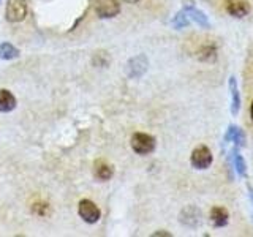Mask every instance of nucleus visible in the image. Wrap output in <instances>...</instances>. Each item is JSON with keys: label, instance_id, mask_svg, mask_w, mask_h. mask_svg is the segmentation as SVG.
<instances>
[{"label": "nucleus", "instance_id": "f257e3e1", "mask_svg": "<svg viewBox=\"0 0 253 237\" xmlns=\"http://www.w3.org/2000/svg\"><path fill=\"white\" fill-rule=\"evenodd\" d=\"M131 149L138 155H147L150 152H154L155 138L146 133H134L131 136Z\"/></svg>", "mask_w": 253, "mask_h": 237}, {"label": "nucleus", "instance_id": "f03ea898", "mask_svg": "<svg viewBox=\"0 0 253 237\" xmlns=\"http://www.w3.org/2000/svg\"><path fill=\"white\" fill-rule=\"evenodd\" d=\"M27 14V2L26 0H8L5 18L10 22H19Z\"/></svg>", "mask_w": 253, "mask_h": 237}, {"label": "nucleus", "instance_id": "7ed1b4c3", "mask_svg": "<svg viewBox=\"0 0 253 237\" xmlns=\"http://www.w3.org/2000/svg\"><path fill=\"white\" fill-rule=\"evenodd\" d=\"M78 212H79V217H81L85 223H90V225L97 223L101 217V212L97 207V204L92 202L90 199H83L81 202H79Z\"/></svg>", "mask_w": 253, "mask_h": 237}, {"label": "nucleus", "instance_id": "20e7f679", "mask_svg": "<svg viewBox=\"0 0 253 237\" xmlns=\"http://www.w3.org/2000/svg\"><path fill=\"white\" fill-rule=\"evenodd\" d=\"M192 164L196 169H208L212 164V152L206 146L196 147L192 154Z\"/></svg>", "mask_w": 253, "mask_h": 237}, {"label": "nucleus", "instance_id": "39448f33", "mask_svg": "<svg viewBox=\"0 0 253 237\" xmlns=\"http://www.w3.org/2000/svg\"><path fill=\"white\" fill-rule=\"evenodd\" d=\"M95 11H97V14L103 19L114 18V16L121 11V3H119V0H97Z\"/></svg>", "mask_w": 253, "mask_h": 237}, {"label": "nucleus", "instance_id": "423d86ee", "mask_svg": "<svg viewBox=\"0 0 253 237\" xmlns=\"http://www.w3.org/2000/svg\"><path fill=\"white\" fill-rule=\"evenodd\" d=\"M147 70V60L144 55H138V57L131 59L126 63V73L130 78H139L144 75V71Z\"/></svg>", "mask_w": 253, "mask_h": 237}, {"label": "nucleus", "instance_id": "0eeeda50", "mask_svg": "<svg viewBox=\"0 0 253 237\" xmlns=\"http://www.w3.org/2000/svg\"><path fill=\"white\" fill-rule=\"evenodd\" d=\"M226 11L234 16V18H244L250 11V6L245 0H228L226 2Z\"/></svg>", "mask_w": 253, "mask_h": 237}, {"label": "nucleus", "instance_id": "6e6552de", "mask_svg": "<svg viewBox=\"0 0 253 237\" xmlns=\"http://www.w3.org/2000/svg\"><path fill=\"white\" fill-rule=\"evenodd\" d=\"M16 108V98L11 92L0 89V113H10Z\"/></svg>", "mask_w": 253, "mask_h": 237}, {"label": "nucleus", "instance_id": "1a4fd4ad", "mask_svg": "<svg viewBox=\"0 0 253 237\" xmlns=\"http://www.w3.org/2000/svg\"><path fill=\"white\" fill-rule=\"evenodd\" d=\"M228 220H229V215H228L226 209H223V207H213L211 210V221H212L213 226H217V228L226 226Z\"/></svg>", "mask_w": 253, "mask_h": 237}, {"label": "nucleus", "instance_id": "9d476101", "mask_svg": "<svg viewBox=\"0 0 253 237\" xmlns=\"http://www.w3.org/2000/svg\"><path fill=\"white\" fill-rule=\"evenodd\" d=\"M113 174H114V169L111 164L105 163L103 160L95 163V176H97L100 180H109L113 177Z\"/></svg>", "mask_w": 253, "mask_h": 237}, {"label": "nucleus", "instance_id": "9b49d317", "mask_svg": "<svg viewBox=\"0 0 253 237\" xmlns=\"http://www.w3.org/2000/svg\"><path fill=\"white\" fill-rule=\"evenodd\" d=\"M185 13H187L195 22L200 24L201 27H206V29H209V27H211V24H209V21H208V16H206L203 11L196 10V8H193V6H187V8H185Z\"/></svg>", "mask_w": 253, "mask_h": 237}, {"label": "nucleus", "instance_id": "f8f14e48", "mask_svg": "<svg viewBox=\"0 0 253 237\" xmlns=\"http://www.w3.org/2000/svg\"><path fill=\"white\" fill-rule=\"evenodd\" d=\"M229 87H231V95H233V109L231 111H233V116H237L239 108H241V95H239V89H237L234 76L229 78Z\"/></svg>", "mask_w": 253, "mask_h": 237}, {"label": "nucleus", "instance_id": "ddd939ff", "mask_svg": "<svg viewBox=\"0 0 253 237\" xmlns=\"http://www.w3.org/2000/svg\"><path fill=\"white\" fill-rule=\"evenodd\" d=\"M19 55V51L16 49V47L10 43H2L0 44V59L3 60H11V59H16Z\"/></svg>", "mask_w": 253, "mask_h": 237}, {"label": "nucleus", "instance_id": "4468645a", "mask_svg": "<svg viewBox=\"0 0 253 237\" xmlns=\"http://www.w3.org/2000/svg\"><path fill=\"white\" fill-rule=\"evenodd\" d=\"M188 22H190V19H188V14L185 13V11H180L176 18H174V21H172V26L176 27V29H184L185 26H188Z\"/></svg>", "mask_w": 253, "mask_h": 237}, {"label": "nucleus", "instance_id": "2eb2a0df", "mask_svg": "<svg viewBox=\"0 0 253 237\" xmlns=\"http://www.w3.org/2000/svg\"><path fill=\"white\" fill-rule=\"evenodd\" d=\"M234 164H236V171L239 176H245V172H247V168H245V161H244V158L237 154V150H234Z\"/></svg>", "mask_w": 253, "mask_h": 237}, {"label": "nucleus", "instance_id": "dca6fc26", "mask_svg": "<svg viewBox=\"0 0 253 237\" xmlns=\"http://www.w3.org/2000/svg\"><path fill=\"white\" fill-rule=\"evenodd\" d=\"M32 212L34 213H37V215H42V217H44V215H47V204H42V202H38V204H35L34 207H32Z\"/></svg>", "mask_w": 253, "mask_h": 237}, {"label": "nucleus", "instance_id": "f3484780", "mask_svg": "<svg viewBox=\"0 0 253 237\" xmlns=\"http://www.w3.org/2000/svg\"><path fill=\"white\" fill-rule=\"evenodd\" d=\"M233 141L236 142V147H241V146H244V133L237 128L236 126V130H234V134H233ZM231 141V142H233Z\"/></svg>", "mask_w": 253, "mask_h": 237}, {"label": "nucleus", "instance_id": "a211bd4d", "mask_svg": "<svg viewBox=\"0 0 253 237\" xmlns=\"http://www.w3.org/2000/svg\"><path fill=\"white\" fill-rule=\"evenodd\" d=\"M154 236H171V234H168V233H155Z\"/></svg>", "mask_w": 253, "mask_h": 237}, {"label": "nucleus", "instance_id": "6ab92c4d", "mask_svg": "<svg viewBox=\"0 0 253 237\" xmlns=\"http://www.w3.org/2000/svg\"><path fill=\"white\" fill-rule=\"evenodd\" d=\"M250 114H252V118H253V103H252V108H250Z\"/></svg>", "mask_w": 253, "mask_h": 237}, {"label": "nucleus", "instance_id": "aec40b11", "mask_svg": "<svg viewBox=\"0 0 253 237\" xmlns=\"http://www.w3.org/2000/svg\"><path fill=\"white\" fill-rule=\"evenodd\" d=\"M252 198H253V188H252Z\"/></svg>", "mask_w": 253, "mask_h": 237}]
</instances>
